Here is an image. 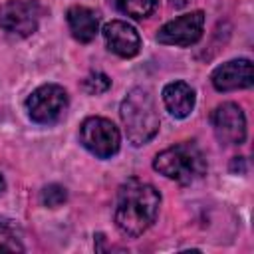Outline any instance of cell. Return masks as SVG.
Instances as JSON below:
<instances>
[{
    "label": "cell",
    "instance_id": "3",
    "mask_svg": "<svg viewBox=\"0 0 254 254\" xmlns=\"http://www.w3.org/2000/svg\"><path fill=\"white\" fill-rule=\"evenodd\" d=\"M153 169L171 181L190 185L206 173V159L194 143H179L161 151L153 161Z\"/></svg>",
    "mask_w": 254,
    "mask_h": 254
},
{
    "label": "cell",
    "instance_id": "4",
    "mask_svg": "<svg viewBox=\"0 0 254 254\" xmlns=\"http://www.w3.org/2000/svg\"><path fill=\"white\" fill-rule=\"evenodd\" d=\"M67 91L58 83L40 85L26 99V109L32 121L40 125H52L62 119L67 109Z\"/></svg>",
    "mask_w": 254,
    "mask_h": 254
},
{
    "label": "cell",
    "instance_id": "9",
    "mask_svg": "<svg viewBox=\"0 0 254 254\" xmlns=\"http://www.w3.org/2000/svg\"><path fill=\"white\" fill-rule=\"evenodd\" d=\"M210 81H212L214 89H218V91H234V89L250 87L254 83L252 62L246 58L230 60L212 71Z\"/></svg>",
    "mask_w": 254,
    "mask_h": 254
},
{
    "label": "cell",
    "instance_id": "10",
    "mask_svg": "<svg viewBox=\"0 0 254 254\" xmlns=\"http://www.w3.org/2000/svg\"><path fill=\"white\" fill-rule=\"evenodd\" d=\"M103 38H105L107 48L121 58H133L141 50V38L137 30L123 20L107 22L103 26Z\"/></svg>",
    "mask_w": 254,
    "mask_h": 254
},
{
    "label": "cell",
    "instance_id": "6",
    "mask_svg": "<svg viewBox=\"0 0 254 254\" xmlns=\"http://www.w3.org/2000/svg\"><path fill=\"white\" fill-rule=\"evenodd\" d=\"M42 12L38 0H6L0 6V28L18 38H28L38 30Z\"/></svg>",
    "mask_w": 254,
    "mask_h": 254
},
{
    "label": "cell",
    "instance_id": "15",
    "mask_svg": "<svg viewBox=\"0 0 254 254\" xmlns=\"http://www.w3.org/2000/svg\"><path fill=\"white\" fill-rule=\"evenodd\" d=\"M81 87H83V91L89 93V95H99V93H103V91H107V89L111 87V79H109L105 73L95 71V73H89V75L83 79Z\"/></svg>",
    "mask_w": 254,
    "mask_h": 254
},
{
    "label": "cell",
    "instance_id": "17",
    "mask_svg": "<svg viewBox=\"0 0 254 254\" xmlns=\"http://www.w3.org/2000/svg\"><path fill=\"white\" fill-rule=\"evenodd\" d=\"M187 2H189V0H171V4H173L175 8H183Z\"/></svg>",
    "mask_w": 254,
    "mask_h": 254
},
{
    "label": "cell",
    "instance_id": "12",
    "mask_svg": "<svg viewBox=\"0 0 254 254\" xmlns=\"http://www.w3.org/2000/svg\"><path fill=\"white\" fill-rule=\"evenodd\" d=\"M65 16H67L69 32L77 42L87 44L95 38L97 30H99V16L95 10H91L87 6H71Z\"/></svg>",
    "mask_w": 254,
    "mask_h": 254
},
{
    "label": "cell",
    "instance_id": "13",
    "mask_svg": "<svg viewBox=\"0 0 254 254\" xmlns=\"http://www.w3.org/2000/svg\"><path fill=\"white\" fill-rule=\"evenodd\" d=\"M115 4L123 14L131 16L135 20H143L153 14L157 0H115Z\"/></svg>",
    "mask_w": 254,
    "mask_h": 254
},
{
    "label": "cell",
    "instance_id": "8",
    "mask_svg": "<svg viewBox=\"0 0 254 254\" xmlns=\"http://www.w3.org/2000/svg\"><path fill=\"white\" fill-rule=\"evenodd\" d=\"M212 129L222 145H240L246 139V117L240 105L222 103L212 111Z\"/></svg>",
    "mask_w": 254,
    "mask_h": 254
},
{
    "label": "cell",
    "instance_id": "11",
    "mask_svg": "<svg viewBox=\"0 0 254 254\" xmlns=\"http://www.w3.org/2000/svg\"><path fill=\"white\" fill-rule=\"evenodd\" d=\"M163 101L169 113L177 119H185L194 109V89L185 81H173L163 87Z\"/></svg>",
    "mask_w": 254,
    "mask_h": 254
},
{
    "label": "cell",
    "instance_id": "5",
    "mask_svg": "<svg viewBox=\"0 0 254 254\" xmlns=\"http://www.w3.org/2000/svg\"><path fill=\"white\" fill-rule=\"evenodd\" d=\"M81 145L99 159H109L119 151V129L105 117H87L79 127Z\"/></svg>",
    "mask_w": 254,
    "mask_h": 254
},
{
    "label": "cell",
    "instance_id": "16",
    "mask_svg": "<svg viewBox=\"0 0 254 254\" xmlns=\"http://www.w3.org/2000/svg\"><path fill=\"white\" fill-rule=\"evenodd\" d=\"M67 200V190L62 187V185H48V187H44V190H42V202H44V206H48V208H58V206H62L64 202Z\"/></svg>",
    "mask_w": 254,
    "mask_h": 254
},
{
    "label": "cell",
    "instance_id": "2",
    "mask_svg": "<svg viewBox=\"0 0 254 254\" xmlns=\"http://www.w3.org/2000/svg\"><path fill=\"white\" fill-rule=\"evenodd\" d=\"M119 115L125 127V135L135 147L147 145L159 133L161 119L157 113L155 97L145 87H133L125 95Z\"/></svg>",
    "mask_w": 254,
    "mask_h": 254
},
{
    "label": "cell",
    "instance_id": "14",
    "mask_svg": "<svg viewBox=\"0 0 254 254\" xmlns=\"http://www.w3.org/2000/svg\"><path fill=\"white\" fill-rule=\"evenodd\" d=\"M22 250L24 246L20 242L18 232L12 226L0 222V252H22Z\"/></svg>",
    "mask_w": 254,
    "mask_h": 254
},
{
    "label": "cell",
    "instance_id": "1",
    "mask_svg": "<svg viewBox=\"0 0 254 254\" xmlns=\"http://www.w3.org/2000/svg\"><path fill=\"white\" fill-rule=\"evenodd\" d=\"M159 204L161 194L153 185L129 179L117 192L115 226L123 236L137 238L155 222Z\"/></svg>",
    "mask_w": 254,
    "mask_h": 254
},
{
    "label": "cell",
    "instance_id": "18",
    "mask_svg": "<svg viewBox=\"0 0 254 254\" xmlns=\"http://www.w3.org/2000/svg\"><path fill=\"white\" fill-rule=\"evenodd\" d=\"M4 189H6V181H4V177L0 175V194L4 192Z\"/></svg>",
    "mask_w": 254,
    "mask_h": 254
},
{
    "label": "cell",
    "instance_id": "7",
    "mask_svg": "<svg viewBox=\"0 0 254 254\" xmlns=\"http://www.w3.org/2000/svg\"><path fill=\"white\" fill-rule=\"evenodd\" d=\"M202 30H204V12L194 10L161 26L157 32V42L167 46L189 48L202 38Z\"/></svg>",
    "mask_w": 254,
    "mask_h": 254
}]
</instances>
